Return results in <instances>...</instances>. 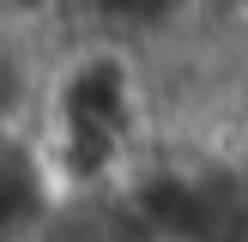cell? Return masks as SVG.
Wrapping results in <instances>:
<instances>
[{"label": "cell", "instance_id": "6da1fadb", "mask_svg": "<svg viewBox=\"0 0 248 242\" xmlns=\"http://www.w3.org/2000/svg\"><path fill=\"white\" fill-rule=\"evenodd\" d=\"M12 242H164V230L133 169H85L48 176Z\"/></svg>", "mask_w": 248, "mask_h": 242}, {"label": "cell", "instance_id": "7a4b0ae2", "mask_svg": "<svg viewBox=\"0 0 248 242\" xmlns=\"http://www.w3.org/2000/svg\"><path fill=\"white\" fill-rule=\"evenodd\" d=\"M164 242H176V236H164Z\"/></svg>", "mask_w": 248, "mask_h": 242}]
</instances>
